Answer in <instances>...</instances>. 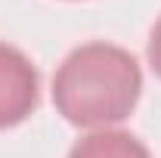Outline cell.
<instances>
[{"label":"cell","mask_w":161,"mask_h":158,"mask_svg":"<svg viewBox=\"0 0 161 158\" xmlns=\"http://www.w3.org/2000/svg\"><path fill=\"white\" fill-rule=\"evenodd\" d=\"M142 71L136 59L115 43H84L59 65L53 102L75 127H105L130 118L140 102Z\"/></svg>","instance_id":"6da1fadb"},{"label":"cell","mask_w":161,"mask_h":158,"mask_svg":"<svg viewBox=\"0 0 161 158\" xmlns=\"http://www.w3.org/2000/svg\"><path fill=\"white\" fill-rule=\"evenodd\" d=\"M37 102H40L37 68L22 50L0 43V130L22 124L37 109Z\"/></svg>","instance_id":"7a4b0ae2"},{"label":"cell","mask_w":161,"mask_h":158,"mask_svg":"<svg viewBox=\"0 0 161 158\" xmlns=\"http://www.w3.org/2000/svg\"><path fill=\"white\" fill-rule=\"evenodd\" d=\"M68 158H152L133 133L124 130H99L90 137L78 139L71 146Z\"/></svg>","instance_id":"3957f363"},{"label":"cell","mask_w":161,"mask_h":158,"mask_svg":"<svg viewBox=\"0 0 161 158\" xmlns=\"http://www.w3.org/2000/svg\"><path fill=\"white\" fill-rule=\"evenodd\" d=\"M149 62H152V71L161 78V19L152 28V37H149Z\"/></svg>","instance_id":"277c9868"}]
</instances>
